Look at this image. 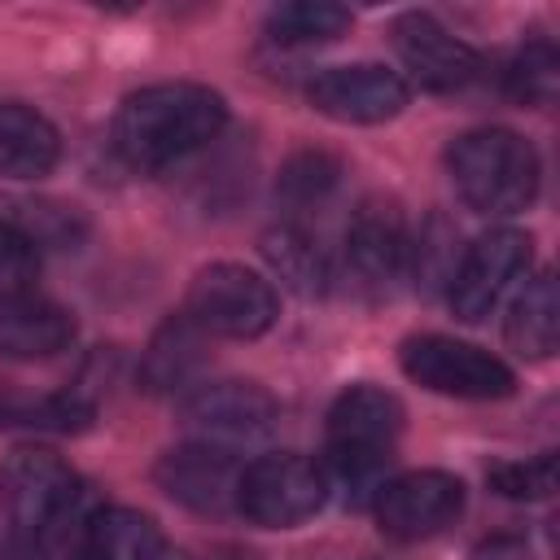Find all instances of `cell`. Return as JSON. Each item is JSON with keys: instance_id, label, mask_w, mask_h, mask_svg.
I'll list each match as a JSON object with an SVG mask.
<instances>
[{"instance_id": "obj_18", "label": "cell", "mask_w": 560, "mask_h": 560, "mask_svg": "<svg viewBox=\"0 0 560 560\" xmlns=\"http://www.w3.org/2000/svg\"><path fill=\"white\" fill-rule=\"evenodd\" d=\"M206 332L179 311V315H166L153 332V341L144 346V359H140V385L149 394H175L184 385H192V376L201 372V359H206Z\"/></svg>"}, {"instance_id": "obj_23", "label": "cell", "mask_w": 560, "mask_h": 560, "mask_svg": "<svg viewBox=\"0 0 560 560\" xmlns=\"http://www.w3.org/2000/svg\"><path fill=\"white\" fill-rule=\"evenodd\" d=\"M337 184H341V162L324 149H302L284 162V171L276 179V192L289 210H311V206L328 201Z\"/></svg>"}, {"instance_id": "obj_2", "label": "cell", "mask_w": 560, "mask_h": 560, "mask_svg": "<svg viewBox=\"0 0 560 560\" xmlns=\"http://www.w3.org/2000/svg\"><path fill=\"white\" fill-rule=\"evenodd\" d=\"M228 127V101L206 83H149L114 114V149L136 171L171 166Z\"/></svg>"}, {"instance_id": "obj_15", "label": "cell", "mask_w": 560, "mask_h": 560, "mask_svg": "<svg viewBox=\"0 0 560 560\" xmlns=\"http://www.w3.org/2000/svg\"><path fill=\"white\" fill-rule=\"evenodd\" d=\"M74 315L39 293L0 302V354L4 359H52L70 350Z\"/></svg>"}, {"instance_id": "obj_9", "label": "cell", "mask_w": 560, "mask_h": 560, "mask_svg": "<svg viewBox=\"0 0 560 560\" xmlns=\"http://www.w3.org/2000/svg\"><path fill=\"white\" fill-rule=\"evenodd\" d=\"M407 262H411V232L402 210L385 197H368L346 223V241H341L346 280L359 293L381 298L407 276Z\"/></svg>"}, {"instance_id": "obj_19", "label": "cell", "mask_w": 560, "mask_h": 560, "mask_svg": "<svg viewBox=\"0 0 560 560\" xmlns=\"http://www.w3.org/2000/svg\"><path fill=\"white\" fill-rule=\"evenodd\" d=\"M262 254H267V262L276 267V276H280L293 293H302V298H315V293H324V289L332 284V262H328V254H324L319 241H315L302 223H293V219L276 223V228L262 236Z\"/></svg>"}, {"instance_id": "obj_1", "label": "cell", "mask_w": 560, "mask_h": 560, "mask_svg": "<svg viewBox=\"0 0 560 560\" xmlns=\"http://www.w3.org/2000/svg\"><path fill=\"white\" fill-rule=\"evenodd\" d=\"M0 499L9 538L22 560H66L79 529L101 508L79 472L44 446H18L13 455H4Z\"/></svg>"}, {"instance_id": "obj_24", "label": "cell", "mask_w": 560, "mask_h": 560, "mask_svg": "<svg viewBox=\"0 0 560 560\" xmlns=\"http://www.w3.org/2000/svg\"><path fill=\"white\" fill-rule=\"evenodd\" d=\"M560 88V52L551 39H529L508 66V96L516 105H551Z\"/></svg>"}, {"instance_id": "obj_6", "label": "cell", "mask_w": 560, "mask_h": 560, "mask_svg": "<svg viewBox=\"0 0 560 560\" xmlns=\"http://www.w3.org/2000/svg\"><path fill=\"white\" fill-rule=\"evenodd\" d=\"M324 499H328V486H324L319 464L298 451H276V455H258V459L241 464L236 512L249 525L293 529V525L311 521L324 508Z\"/></svg>"}, {"instance_id": "obj_26", "label": "cell", "mask_w": 560, "mask_h": 560, "mask_svg": "<svg viewBox=\"0 0 560 560\" xmlns=\"http://www.w3.org/2000/svg\"><path fill=\"white\" fill-rule=\"evenodd\" d=\"M490 490L503 494V499H547L556 490V455L542 451L525 464H494L486 472Z\"/></svg>"}, {"instance_id": "obj_8", "label": "cell", "mask_w": 560, "mask_h": 560, "mask_svg": "<svg viewBox=\"0 0 560 560\" xmlns=\"http://www.w3.org/2000/svg\"><path fill=\"white\" fill-rule=\"evenodd\" d=\"M529 254H534L529 232L494 228V232L477 236L446 280V302H451L455 319L481 324L503 302V293L529 271Z\"/></svg>"}, {"instance_id": "obj_25", "label": "cell", "mask_w": 560, "mask_h": 560, "mask_svg": "<svg viewBox=\"0 0 560 560\" xmlns=\"http://www.w3.org/2000/svg\"><path fill=\"white\" fill-rule=\"evenodd\" d=\"M39 276V249L18 223H0V302L35 293Z\"/></svg>"}, {"instance_id": "obj_14", "label": "cell", "mask_w": 560, "mask_h": 560, "mask_svg": "<svg viewBox=\"0 0 560 560\" xmlns=\"http://www.w3.org/2000/svg\"><path fill=\"white\" fill-rule=\"evenodd\" d=\"M153 477L175 503H184L192 512H228V508H236L241 464L232 459L228 446H214V442L175 446V451H166L158 459Z\"/></svg>"}, {"instance_id": "obj_17", "label": "cell", "mask_w": 560, "mask_h": 560, "mask_svg": "<svg viewBox=\"0 0 560 560\" xmlns=\"http://www.w3.org/2000/svg\"><path fill=\"white\" fill-rule=\"evenodd\" d=\"M57 127L22 101H0V179H39L57 166Z\"/></svg>"}, {"instance_id": "obj_13", "label": "cell", "mask_w": 560, "mask_h": 560, "mask_svg": "<svg viewBox=\"0 0 560 560\" xmlns=\"http://www.w3.org/2000/svg\"><path fill=\"white\" fill-rule=\"evenodd\" d=\"M179 411H184V424L197 429L206 442L210 438H219V442L262 438L280 420V402L258 381H210V385H197L184 398Z\"/></svg>"}, {"instance_id": "obj_10", "label": "cell", "mask_w": 560, "mask_h": 560, "mask_svg": "<svg viewBox=\"0 0 560 560\" xmlns=\"http://www.w3.org/2000/svg\"><path fill=\"white\" fill-rule=\"evenodd\" d=\"M372 512L385 538L420 542L455 525V516L464 512V481L442 468L398 472L381 481V490L372 494Z\"/></svg>"}, {"instance_id": "obj_21", "label": "cell", "mask_w": 560, "mask_h": 560, "mask_svg": "<svg viewBox=\"0 0 560 560\" xmlns=\"http://www.w3.org/2000/svg\"><path fill=\"white\" fill-rule=\"evenodd\" d=\"M96 407L83 394H0V429H39V433H79Z\"/></svg>"}, {"instance_id": "obj_16", "label": "cell", "mask_w": 560, "mask_h": 560, "mask_svg": "<svg viewBox=\"0 0 560 560\" xmlns=\"http://www.w3.org/2000/svg\"><path fill=\"white\" fill-rule=\"evenodd\" d=\"M66 560H166V538L136 508H96Z\"/></svg>"}, {"instance_id": "obj_22", "label": "cell", "mask_w": 560, "mask_h": 560, "mask_svg": "<svg viewBox=\"0 0 560 560\" xmlns=\"http://www.w3.org/2000/svg\"><path fill=\"white\" fill-rule=\"evenodd\" d=\"M346 31H350V9H341L332 0H289V4H276L267 13V35L276 44H289V48L328 44Z\"/></svg>"}, {"instance_id": "obj_12", "label": "cell", "mask_w": 560, "mask_h": 560, "mask_svg": "<svg viewBox=\"0 0 560 560\" xmlns=\"http://www.w3.org/2000/svg\"><path fill=\"white\" fill-rule=\"evenodd\" d=\"M394 52L407 66V74L424 88V92H459L477 79L481 57L472 44H464L459 35H451L438 18L429 13H402L394 22Z\"/></svg>"}, {"instance_id": "obj_20", "label": "cell", "mask_w": 560, "mask_h": 560, "mask_svg": "<svg viewBox=\"0 0 560 560\" xmlns=\"http://www.w3.org/2000/svg\"><path fill=\"white\" fill-rule=\"evenodd\" d=\"M560 337V293L556 276L538 271L512 302L508 311V346L525 359H547Z\"/></svg>"}, {"instance_id": "obj_29", "label": "cell", "mask_w": 560, "mask_h": 560, "mask_svg": "<svg viewBox=\"0 0 560 560\" xmlns=\"http://www.w3.org/2000/svg\"><path fill=\"white\" fill-rule=\"evenodd\" d=\"M0 560H22V556H18V547H13V538H9V542L0 538Z\"/></svg>"}, {"instance_id": "obj_5", "label": "cell", "mask_w": 560, "mask_h": 560, "mask_svg": "<svg viewBox=\"0 0 560 560\" xmlns=\"http://www.w3.org/2000/svg\"><path fill=\"white\" fill-rule=\"evenodd\" d=\"M184 315L206 337L249 341V337H262L276 324L280 298H276V284L267 276H258L241 262H210L192 276Z\"/></svg>"}, {"instance_id": "obj_28", "label": "cell", "mask_w": 560, "mask_h": 560, "mask_svg": "<svg viewBox=\"0 0 560 560\" xmlns=\"http://www.w3.org/2000/svg\"><path fill=\"white\" fill-rule=\"evenodd\" d=\"M206 560H254V556H245V551H214V556H206Z\"/></svg>"}, {"instance_id": "obj_27", "label": "cell", "mask_w": 560, "mask_h": 560, "mask_svg": "<svg viewBox=\"0 0 560 560\" xmlns=\"http://www.w3.org/2000/svg\"><path fill=\"white\" fill-rule=\"evenodd\" d=\"M472 560H525V551H521L516 542H508V538H494V542L477 547V556H472Z\"/></svg>"}, {"instance_id": "obj_3", "label": "cell", "mask_w": 560, "mask_h": 560, "mask_svg": "<svg viewBox=\"0 0 560 560\" xmlns=\"http://www.w3.org/2000/svg\"><path fill=\"white\" fill-rule=\"evenodd\" d=\"M402 402L381 385H350L332 398L324 424V486L341 490L346 503H359L381 490L385 468L394 459V442L402 433Z\"/></svg>"}, {"instance_id": "obj_4", "label": "cell", "mask_w": 560, "mask_h": 560, "mask_svg": "<svg viewBox=\"0 0 560 560\" xmlns=\"http://www.w3.org/2000/svg\"><path fill=\"white\" fill-rule=\"evenodd\" d=\"M455 192L477 214H516L538 197V153L508 127L464 131L446 149Z\"/></svg>"}, {"instance_id": "obj_11", "label": "cell", "mask_w": 560, "mask_h": 560, "mask_svg": "<svg viewBox=\"0 0 560 560\" xmlns=\"http://www.w3.org/2000/svg\"><path fill=\"white\" fill-rule=\"evenodd\" d=\"M311 105L332 118V122H354V127H376L389 122L407 109L411 88L398 70L376 66V61H354V66H328L311 79L306 88Z\"/></svg>"}, {"instance_id": "obj_7", "label": "cell", "mask_w": 560, "mask_h": 560, "mask_svg": "<svg viewBox=\"0 0 560 560\" xmlns=\"http://www.w3.org/2000/svg\"><path fill=\"white\" fill-rule=\"evenodd\" d=\"M398 363L416 385L446 394V398L486 402V398H508L516 389V372L499 354L472 341H459V337H442V332L407 337L398 350Z\"/></svg>"}]
</instances>
